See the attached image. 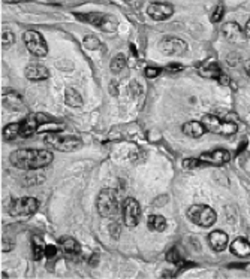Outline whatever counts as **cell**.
Masks as SVG:
<instances>
[{
  "label": "cell",
  "mask_w": 250,
  "mask_h": 279,
  "mask_svg": "<svg viewBox=\"0 0 250 279\" xmlns=\"http://www.w3.org/2000/svg\"><path fill=\"white\" fill-rule=\"evenodd\" d=\"M218 81H219V84H222V85H229L231 84V81H229V78L223 73L219 79H218Z\"/></svg>",
  "instance_id": "35"
},
{
  "label": "cell",
  "mask_w": 250,
  "mask_h": 279,
  "mask_svg": "<svg viewBox=\"0 0 250 279\" xmlns=\"http://www.w3.org/2000/svg\"><path fill=\"white\" fill-rule=\"evenodd\" d=\"M45 248L47 245H44V241L38 236H33L31 239V251H33V258L34 260H41L45 255Z\"/></svg>",
  "instance_id": "22"
},
{
  "label": "cell",
  "mask_w": 250,
  "mask_h": 279,
  "mask_svg": "<svg viewBox=\"0 0 250 279\" xmlns=\"http://www.w3.org/2000/svg\"><path fill=\"white\" fill-rule=\"evenodd\" d=\"M125 67H126V57H125L123 54L116 56V57L113 58V61H111V70L116 72V73H119V72H122Z\"/></svg>",
  "instance_id": "28"
},
{
  "label": "cell",
  "mask_w": 250,
  "mask_h": 279,
  "mask_svg": "<svg viewBox=\"0 0 250 279\" xmlns=\"http://www.w3.org/2000/svg\"><path fill=\"white\" fill-rule=\"evenodd\" d=\"M39 129V121L36 118V113H33L30 116H27L24 121H21V126H20V136L23 138H31L34 133L38 132Z\"/></svg>",
  "instance_id": "15"
},
{
  "label": "cell",
  "mask_w": 250,
  "mask_h": 279,
  "mask_svg": "<svg viewBox=\"0 0 250 279\" xmlns=\"http://www.w3.org/2000/svg\"><path fill=\"white\" fill-rule=\"evenodd\" d=\"M14 42H15V36L11 31H3L2 33V45H3L5 50H8Z\"/></svg>",
  "instance_id": "30"
},
{
  "label": "cell",
  "mask_w": 250,
  "mask_h": 279,
  "mask_svg": "<svg viewBox=\"0 0 250 279\" xmlns=\"http://www.w3.org/2000/svg\"><path fill=\"white\" fill-rule=\"evenodd\" d=\"M183 66L182 64H178V63H172V64H168V70L174 72V70H182Z\"/></svg>",
  "instance_id": "36"
},
{
  "label": "cell",
  "mask_w": 250,
  "mask_h": 279,
  "mask_svg": "<svg viewBox=\"0 0 250 279\" xmlns=\"http://www.w3.org/2000/svg\"><path fill=\"white\" fill-rule=\"evenodd\" d=\"M222 33L225 36V39L228 42H232V44H240L246 39V34L243 31V28L240 27L238 23L235 21H229L226 23L223 27H222Z\"/></svg>",
  "instance_id": "12"
},
{
  "label": "cell",
  "mask_w": 250,
  "mask_h": 279,
  "mask_svg": "<svg viewBox=\"0 0 250 279\" xmlns=\"http://www.w3.org/2000/svg\"><path fill=\"white\" fill-rule=\"evenodd\" d=\"M208 242H210V247L214 251L220 252L228 247V234L225 231H220V230H214L208 236Z\"/></svg>",
  "instance_id": "14"
},
{
  "label": "cell",
  "mask_w": 250,
  "mask_h": 279,
  "mask_svg": "<svg viewBox=\"0 0 250 279\" xmlns=\"http://www.w3.org/2000/svg\"><path fill=\"white\" fill-rule=\"evenodd\" d=\"M229 250L237 257H247L250 255V242L244 237H237L234 242H231Z\"/></svg>",
  "instance_id": "18"
},
{
  "label": "cell",
  "mask_w": 250,
  "mask_h": 279,
  "mask_svg": "<svg viewBox=\"0 0 250 279\" xmlns=\"http://www.w3.org/2000/svg\"><path fill=\"white\" fill-rule=\"evenodd\" d=\"M160 69H157V67H147L146 69V76L147 78H156V76H159L160 75Z\"/></svg>",
  "instance_id": "34"
},
{
  "label": "cell",
  "mask_w": 250,
  "mask_h": 279,
  "mask_svg": "<svg viewBox=\"0 0 250 279\" xmlns=\"http://www.w3.org/2000/svg\"><path fill=\"white\" fill-rule=\"evenodd\" d=\"M235 58H238L237 56H228V63L231 64V66H237L238 64V60H235Z\"/></svg>",
  "instance_id": "37"
},
{
  "label": "cell",
  "mask_w": 250,
  "mask_h": 279,
  "mask_svg": "<svg viewBox=\"0 0 250 279\" xmlns=\"http://www.w3.org/2000/svg\"><path fill=\"white\" fill-rule=\"evenodd\" d=\"M102 14H97V12H92V14H78L77 15V18L78 20H81V21H87V23H90V24H93V26H97L99 27V24H100V21H102Z\"/></svg>",
  "instance_id": "27"
},
{
  "label": "cell",
  "mask_w": 250,
  "mask_h": 279,
  "mask_svg": "<svg viewBox=\"0 0 250 279\" xmlns=\"http://www.w3.org/2000/svg\"><path fill=\"white\" fill-rule=\"evenodd\" d=\"M223 14H225V8H223V5H219L216 9H214V12H213V15H211V21H213V23H219V21L222 20Z\"/></svg>",
  "instance_id": "31"
},
{
  "label": "cell",
  "mask_w": 250,
  "mask_h": 279,
  "mask_svg": "<svg viewBox=\"0 0 250 279\" xmlns=\"http://www.w3.org/2000/svg\"><path fill=\"white\" fill-rule=\"evenodd\" d=\"M5 3H20V2H27V0H3Z\"/></svg>",
  "instance_id": "41"
},
{
  "label": "cell",
  "mask_w": 250,
  "mask_h": 279,
  "mask_svg": "<svg viewBox=\"0 0 250 279\" xmlns=\"http://www.w3.org/2000/svg\"><path fill=\"white\" fill-rule=\"evenodd\" d=\"M119 27V20L114 17V15H103L102 17V21L99 24V28L103 30V31H116Z\"/></svg>",
  "instance_id": "23"
},
{
  "label": "cell",
  "mask_w": 250,
  "mask_h": 279,
  "mask_svg": "<svg viewBox=\"0 0 250 279\" xmlns=\"http://www.w3.org/2000/svg\"><path fill=\"white\" fill-rule=\"evenodd\" d=\"M64 102L66 105H69L70 108H81L83 106V99L80 96V93L74 88H67L64 93Z\"/></svg>",
  "instance_id": "21"
},
{
  "label": "cell",
  "mask_w": 250,
  "mask_h": 279,
  "mask_svg": "<svg viewBox=\"0 0 250 279\" xmlns=\"http://www.w3.org/2000/svg\"><path fill=\"white\" fill-rule=\"evenodd\" d=\"M159 50L169 57H177V56H183L188 51V44L183 41V39L178 37H163L160 44H159Z\"/></svg>",
  "instance_id": "8"
},
{
  "label": "cell",
  "mask_w": 250,
  "mask_h": 279,
  "mask_svg": "<svg viewBox=\"0 0 250 279\" xmlns=\"http://www.w3.org/2000/svg\"><path fill=\"white\" fill-rule=\"evenodd\" d=\"M97 211L103 218H114L120 211V202L116 190L105 188L97 197Z\"/></svg>",
  "instance_id": "2"
},
{
  "label": "cell",
  "mask_w": 250,
  "mask_h": 279,
  "mask_svg": "<svg viewBox=\"0 0 250 279\" xmlns=\"http://www.w3.org/2000/svg\"><path fill=\"white\" fill-rule=\"evenodd\" d=\"M188 218L199 227H211L218 220V215L207 205H193L188 211Z\"/></svg>",
  "instance_id": "5"
},
{
  "label": "cell",
  "mask_w": 250,
  "mask_h": 279,
  "mask_svg": "<svg viewBox=\"0 0 250 279\" xmlns=\"http://www.w3.org/2000/svg\"><path fill=\"white\" fill-rule=\"evenodd\" d=\"M199 160L204 165L208 166H223L231 160V152L226 149H214L210 152H204L199 155Z\"/></svg>",
  "instance_id": "10"
},
{
  "label": "cell",
  "mask_w": 250,
  "mask_h": 279,
  "mask_svg": "<svg viewBox=\"0 0 250 279\" xmlns=\"http://www.w3.org/2000/svg\"><path fill=\"white\" fill-rule=\"evenodd\" d=\"M201 123L204 124L207 132H211L214 135L232 136L238 130V126L234 121H225V119H222L216 115H204Z\"/></svg>",
  "instance_id": "4"
},
{
  "label": "cell",
  "mask_w": 250,
  "mask_h": 279,
  "mask_svg": "<svg viewBox=\"0 0 250 279\" xmlns=\"http://www.w3.org/2000/svg\"><path fill=\"white\" fill-rule=\"evenodd\" d=\"M147 14H149L155 21H165V20H168V18L174 14V8H172V5H169V3L155 2V3L149 5Z\"/></svg>",
  "instance_id": "11"
},
{
  "label": "cell",
  "mask_w": 250,
  "mask_h": 279,
  "mask_svg": "<svg viewBox=\"0 0 250 279\" xmlns=\"http://www.w3.org/2000/svg\"><path fill=\"white\" fill-rule=\"evenodd\" d=\"M57 255V247H54V245H47V248H45V257L48 258V260H51V258H54Z\"/></svg>",
  "instance_id": "33"
},
{
  "label": "cell",
  "mask_w": 250,
  "mask_h": 279,
  "mask_svg": "<svg viewBox=\"0 0 250 279\" xmlns=\"http://www.w3.org/2000/svg\"><path fill=\"white\" fill-rule=\"evenodd\" d=\"M182 130L189 138H201L205 133L204 124L199 123V121H188L186 124H183Z\"/></svg>",
  "instance_id": "19"
},
{
  "label": "cell",
  "mask_w": 250,
  "mask_h": 279,
  "mask_svg": "<svg viewBox=\"0 0 250 279\" xmlns=\"http://www.w3.org/2000/svg\"><path fill=\"white\" fill-rule=\"evenodd\" d=\"M53 152L47 149H18L11 154V163L23 170H36L47 167L53 162Z\"/></svg>",
  "instance_id": "1"
},
{
  "label": "cell",
  "mask_w": 250,
  "mask_h": 279,
  "mask_svg": "<svg viewBox=\"0 0 250 279\" xmlns=\"http://www.w3.org/2000/svg\"><path fill=\"white\" fill-rule=\"evenodd\" d=\"M20 126H21V123L8 124V126L3 129V139H5V140H14V139L20 135Z\"/></svg>",
  "instance_id": "25"
},
{
  "label": "cell",
  "mask_w": 250,
  "mask_h": 279,
  "mask_svg": "<svg viewBox=\"0 0 250 279\" xmlns=\"http://www.w3.org/2000/svg\"><path fill=\"white\" fill-rule=\"evenodd\" d=\"M26 76L30 79V81H44V79L50 78V72L42 64L31 63L26 67Z\"/></svg>",
  "instance_id": "13"
},
{
  "label": "cell",
  "mask_w": 250,
  "mask_h": 279,
  "mask_svg": "<svg viewBox=\"0 0 250 279\" xmlns=\"http://www.w3.org/2000/svg\"><path fill=\"white\" fill-rule=\"evenodd\" d=\"M246 146H247V140H243V142H241V145L238 146V151H237V154H240L241 151H244V149H246Z\"/></svg>",
  "instance_id": "39"
},
{
  "label": "cell",
  "mask_w": 250,
  "mask_h": 279,
  "mask_svg": "<svg viewBox=\"0 0 250 279\" xmlns=\"http://www.w3.org/2000/svg\"><path fill=\"white\" fill-rule=\"evenodd\" d=\"M83 45H84L86 50H90V51L99 50V48L102 47L100 41H99V39H97L96 36H93V34H87V36H84V39H83Z\"/></svg>",
  "instance_id": "26"
},
{
  "label": "cell",
  "mask_w": 250,
  "mask_h": 279,
  "mask_svg": "<svg viewBox=\"0 0 250 279\" xmlns=\"http://www.w3.org/2000/svg\"><path fill=\"white\" fill-rule=\"evenodd\" d=\"M199 75L204 76V78H208V79H219L223 75V72H222V69L218 63L210 61L204 67L199 69Z\"/></svg>",
  "instance_id": "20"
},
{
  "label": "cell",
  "mask_w": 250,
  "mask_h": 279,
  "mask_svg": "<svg viewBox=\"0 0 250 279\" xmlns=\"http://www.w3.org/2000/svg\"><path fill=\"white\" fill-rule=\"evenodd\" d=\"M39 203L34 197H20L11 202L8 211L12 217L17 218H27L38 211Z\"/></svg>",
  "instance_id": "6"
},
{
  "label": "cell",
  "mask_w": 250,
  "mask_h": 279,
  "mask_svg": "<svg viewBox=\"0 0 250 279\" xmlns=\"http://www.w3.org/2000/svg\"><path fill=\"white\" fill-rule=\"evenodd\" d=\"M45 143L60 152H72L83 146V142L80 138L72 135H63V133H48L45 136Z\"/></svg>",
  "instance_id": "3"
},
{
  "label": "cell",
  "mask_w": 250,
  "mask_h": 279,
  "mask_svg": "<svg viewBox=\"0 0 250 279\" xmlns=\"http://www.w3.org/2000/svg\"><path fill=\"white\" fill-rule=\"evenodd\" d=\"M59 245H60V248L63 251V254L67 255V257H75V255H78L81 252L80 244L72 237H62L59 241Z\"/></svg>",
  "instance_id": "16"
},
{
  "label": "cell",
  "mask_w": 250,
  "mask_h": 279,
  "mask_svg": "<svg viewBox=\"0 0 250 279\" xmlns=\"http://www.w3.org/2000/svg\"><path fill=\"white\" fill-rule=\"evenodd\" d=\"M149 228L152 231H163L166 228V220L162 215H150L149 217Z\"/></svg>",
  "instance_id": "24"
},
{
  "label": "cell",
  "mask_w": 250,
  "mask_h": 279,
  "mask_svg": "<svg viewBox=\"0 0 250 279\" xmlns=\"http://www.w3.org/2000/svg\"><path fill=\"white\" fill-rule=\"evenodd\" d=\"M23 41L27 47V50L34 56V57H45L48 54V47L44 36L39 31L29 30L23 34Z\"/></svg>",
  "instance_id": "7"
},
{
  "label": "cell",
  "mask_w": 250,
  "mask_h": 279,
  "mask_svg": "<svg viewBox=\"0 0 250 279\" xmlns=\"http://www.w3.org/2000/svg\"><path fill=\"white\" fill-rule=\"evenodd\" d=\"M244 69H246V72H247V75L250 76V60H247V61L244 63Z\"/></svg>",
  "instance_id": "40"
},
{
  "label": "cell",
  "mask_w": 250,
  "mask_h": 279,
  "mask_svg": "<svg viewBox=\"0 0 250 279\" xmlns=\"http://www.w3.org/2000/svg\"><path fill=\"white\" fill-rule=\"evenodd\" d=\"M180 260H182V255H180V252H178L177 248H171L168 251V254H166V261L168 263L177 264V263H180Z\"/></svg>",
  "instance_id": "29"
},
{
  "label": "cell",
  "mask_w": 250,
  "mask_h": 279,
  "mask_svg": "<svg viewBox=\"0 0 250 279\" xmlns=\"http://www.w3.org/2000/svg\"><path fill=\"white\" fill-rule=\"evenodd\" d=\"M122 214H123V221L127 227H135L139 223L141 218V208L139 203L132 197H127L122 205Z\"/></svg>",
  "instance_id": "9"
},
{
  "label": "cell",
  "mask_w": 250,
  "mask_h": 279,
  "mask_svg": "<svg viewBox=\"0 0 250 279\" xmlns=\"http://www.w3.org/2000/svg\"><path fill=\"white\" fill-rule=\"evenodd\" d=\"M183 166H185L186 169H195V167L202 166V163H201L199 158H188V160L183 162Z\"/></svg>",
  "instance_id": "32"
},
{
  "label": "cell",
  "mask_w": 250,
  "mask_h": 279,
  "mask_svg": "<svg viewBox=\"0 0 250 279\" xmlns=\"http://www.w3.org/2000/svg\"><path fill=\"white\" fill-rule=\"evenodd\" d=\"M244 34H246V37H247V39H250V20H249V21H247V24H246Z\"/></svg>",
  "instance_id": "38"
},
{
  "label": "cell",
  "mask_w": 250,
  "mask_h": 279,
  "mask_svg": "<svg viewBox=\"0 0 250 279\" xmlns=\"http://www.w3.org/2000/svg\"><path fill=\"white\" fill-rule=\"evenodd\" d=\"M2 102L3 105L11 109V111H23L24 109V102L21 99V96H18L17 93L14 91H5L3 93V97H2Z\"/></svg>",
  "instance_id": "17"
}]
</instances>
